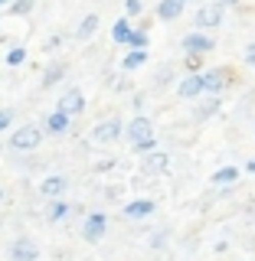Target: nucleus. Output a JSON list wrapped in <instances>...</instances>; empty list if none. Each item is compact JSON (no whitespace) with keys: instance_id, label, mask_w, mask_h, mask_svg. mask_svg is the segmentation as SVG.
Instances as JSON below:
<instances>
[{"instance_id":"f257e3e1","label":"nucleus","mask_w":255,"mask_h":261,"mask_svg":"<svg viewBox=\"0 0 255 261\" xmlns=\"http://www.w3.org/2000/svg\"><path fill=\"white\" fill-rule=\"evenodd\" d=\"M39 141H43V130H39L36 124H23L20 130L10 134V147H13V150H36Z\"/></svg>"},{"instance_id":"f03ea898","label":"nucleus","mask_w":255,"mask_h":261,"mask_svg":"<svg viewBox=\"0 0 255 261\" xmlns=\"http://www.w3.org/2000/svg\"><path fill=\"white\" fill-rule=\"evenodd\" d=\"M180 46H183V53H200V56H206V53H213V46H216V43H213L210 33L193 30V33H187V36H183V43H180Z\"/></svg>"},{"instance_id":"7ed1b4c3","label":"nucleus","mask_w":255,"mask_h":261,"mask_svg":"<svg viewBox=\"0 0 255 261\" xmlns=\"http://www.w3.org/2000/svg\"><path fill=\"white\" fill-rule=\"evenodd\" d=\"M121 121L118 118H108V121H102V124H95L92 127V141L95 144H111V141H118L121 137Z\"/></svg>"},{"instance_id":"20e7f679","label":"nucleus","mask_w":255,"mask_h":261,"mask_svg":"<svg viewBox=\"0 0 255 261\" xmlns=\"http://www.w3.org/2000/svg\"><path fill=\"white\" fill-rule=\"evenodd\" d=\"M196 27L200 30H213V27H223V4H206L196 10Z\"/></svg>"},{"instance_id":"39448f33","label":"nucleus","mask_w":255,"mask_h":261,"mask_svg":"<svg viewBox=\"0 0 255 261\" xmlns=\"http://www.w3.org/2000/svg\"><path fill=\"white\" fill-rule=\"evenodd\" d=\"M105 228H108V219H105L102 212H88V216H85V225H82V235H85L88 242H98L105 235Z\"/></svg>"},{"instance_id":"423d86ee","label":"nucleus","mask_w":255,"mask_h":261,"mask_svg":"<svg viewBox=\"0 0 255 261\" xmlns=\"http://www.w3.org/2000/svg\"><path fill=\"white\" fill-rule=\"evenodd\" d=\"M59 111H65L72 118V114H82L85 111V95L79 92V88H69L62 98H59Z\"/></svg>"},{"instance_id":"0eeeda50","label":"nucleus","mask_w":255,"mask_h":261,"mask_svg":"<svg viewBox=\"0 0 255 261\" xmlns=\"http://www.w3.org/2000/svg\"><path fill=\"white\" fill-rule=\"evenodd\" d=\"M36 258H39L36 242H30V239H16V242H13V248H10V261H36Z\"/></svg>"},{"instance_id":"6e6552de","label":"nucleus","mask_w":255,"mask_h":261,"mask_svg":"<svg viewBox=\"0 0 255 261\" xmlns=\"http://www.w3.org/2000/svg\"><path fill=\"white\" fill-rule=\"evenodd\" d=\"M167 167H170V157L160 153V150H151V153L141 157V170H144V173H164Z\"/></svg>"},{"instance_id":"1a4fd4ad","label":"nucleus","mask_w":255,"mask_h":261,"mask_svg":"<svg viewBox=\"0 0 255 261\" xmlns=\"http://www.w3.org/2000/svg\"><path fill=\"white\" fill-rule=\"evenodd\" d=\"M65 186H69V179H65V176H46L43 183H39V193L49 196V199H59V196L65 193Z\"/></svg>"},{"instance_id":"9d476101","label":"nucleus","mask_w":255,"mask_h":261,"mask_svg":"<svg viewBox=\"0 0 255 261\" xmlns=\"http://www.w3.org/2000/svg\"><path fill=\"white\" fill-rule=\"evenodd\" d=\"M226 82H229L226 69H210V72H203V92H219Z\"/></svg>"},{"instance_id":"9b49d317","label":"nucleus","mask_w":255,"mask_h":261,"mask_svg":"<svg viewBox=\"0 0 255 261\" xmlns=\"http://www.w3.org/2000/svg\"><path fill=\"white\" fill-rule=\"evenodd\" d=\"M177 92H180V98H200V95H203V75H200V72H193L190 79L180 82Z\"/></svg>"},{"instance_id":"f8f14e48","label":"nucleus","mask_w":255,"mask_h":261,"mask_svg":"<svg viewBox=\"0 0 255 261\" xmlns=\"http://www.w3.org/2000/svg\"><path fill=\"white\" fill-rule=\"evenodd\" d=\"M128 137H131V144H134V141H144V137H154L151 121H147V118H134L128 124Z\"/></svg>"},{"instance_id":"ddd939ff","label":"nucleus","mask_w":255,"mask_h":261,"mask_svg":"<svg viewBox=\"0 0 255 261\" xmlns=\"http://www.w3.org/2000/svg\"><path fill=\"white\" fill-rule=\"evenodd\" d=\"M69 121H72L69 114L56 108V111H53V114L46 118V130H49V134H65V130H69Z\"/></svg>"},{"instance_id":"4468645a","label":"nucleus","mask_w":255,"mask_h":261,"mask_svg":"<svg viewBox=\"0 0 255 261\" xmlns=\"http://www.w3.org/2000/svg\"><path fill=\"white\" fill-rule=\"evenodd\" d=\"M154 212V202L151 199H134V202H128L125 206V216L128 219H147Z\"/></svg>"},{"instance_id":"2eb2a0df","label":"nucleus","mask_w":255,"mask_h":261,"mask_svg":"<svg viewBox=\"0 0 255 261\" xmlns=\"http://www.w3.org/2000/svg\"><path fill=\"white\" fill-rule=\"evenodd\" d=\"M180 13H183V0H160V7H157L160 20H177Z\"/></svg>"},{"instance_id":"dca6fc26","label":"nucleus","mask_w":255,"mask_h":261,"mask_svg":"<svg viewBox=\"0 0 255 261\" xmlns=\"http://www.w3.org/2000/svg\"><path fill=\"white\" fill-rule=\"evenodd\" d=\"M144 62H147V49H131V53L125 56V62H121V69H125V72H134V69H141Z\"/></svg>"},{"instance_id":"f3484780","label":"nucleus","mask_w":255,"mask_h":261,"mask_svg":"<svg viewBox=\"0 0 255 261\" xmlns=\"http://www.w3.org/2000/svg\"><path fill=\"white\" fill-rule=\"evenodd\" d=\"M236 179H239V170H236V167H223V170H216V173H213L210 183H216V186H229V183H236Z\"/></svg>"},{"instance_id":"a211bd4d","label":"nucleus","mask_w":255,"mask_h":261,"mask_svg":"<svg viewBox=\"0 0 255 261\" xmlns=\"http://www.w3.org/2000/svg\"><path fill=\"white\" fill-rule=\"evenodd\" d=\"M131 30H134V27H131L128 20H118V23L111 27V39H114V43H121V46H128V39H131Z\"/></svg>"},{"instance_id":"6ab92c4d","label":"nucleus","mask_w":255,"mask_h":261,"mask_svg":"<svg viewBox=\"0 0 255 261\" xmlns=\"http://www.w3.org/2000/svg\"><path fill=\"white\" fill-rule=\"evenodd\" d=\"M95 30H98V16H95V13H88V16H82V23H79L76 36H79V39H88Z\"/></svg>"},{"instance_id":"aec40b11","label":"nucleus","mask_w":255,"mask_h":261,"mask_svg":"<svg viewBox=\"0 0 255 261\" xmlns=\"http://www.w3.org/2000/svg\"><path fill=\"white\" fill-rule=\"evenodd\" d=\"M62 75H65V65H62V62L49 65V69L43 72V88H53V85H56V82H59Z\"/></svg>"},{"instance_id":"412c9836","label":"nucleus","mask_w":255,"mask_h":261,"mask_svg":"<svg viewBox=\"0 0 255 261\" xmlns=\"http://www.w3.org/2000/svg\"><path fill=\"white\" fill-rule=\"evenodd\" d=\"M46 216H49V222H62V219L69 216V206H65L62 199H53V202H49V212H46Z\"/></svg>"},{"instance_id":"4be33fe9","label":"nucleus","mask_w":255,"mask_h":261,"mask_svg":"<svg viewBox=\"0 0 255 261\" xmlns=\"http://www.w3.org/2000/svg\"><path fill=\"white\" fill-rule=\"evenodd\" d=\"M128 46H131V49H147V30H131Z\"/></svg>"},{"instance_id":"5701e85b","label":"nucleus","mask_w":255,"mask_h":261,"mask_svg":"<svg viewBox=\"0 0 255 261\" xmlns=\"http://www.w3.org/2000/svg\"><path fill=\"white\" fill-rule=\"evenodd\" d=\"M23 59H27V49L23 46H13L10 53H7V65H23Z\"/></svg>"},{"instance_id":"b1692460","label":"nucleus","mask_w":255,"mask_h":261,"mask_svg":"<svg viewBox=\"0 0 255 261\" xmlns=\"http://www.w3.org/2000/svg\"><path fill=\"white\" fill-rule=\"evenodd\" d=\"M134 150H137V153H141V157H144V153L157 150V141H154V137H144V141H134Z\"/></svg>"},{"instance_id":"393cba45","label":"nucleus","mask_w":255,"mask_h":261,"mask_svg":"<svg viewBox=\"0 0 255 261\" xmlns=\"http://www.w3.org/2000/svg\"><path fill=\"white\" fill-rule=\"evenodd\" d=\"M30 10H33V0H16V4L10 7V13H13V16H27Z\"/></svg>"},{"instance_id":"a878e982","label":"nucleus","mask_w":255,"mask_h":261,"mask_svg":"<svg viewBox=\"0 0 255 261\" xmlns=\"http://www.w3.org/2000/svg\"><path fill=\"white\" fill-rule=\"evenodd\" d=\"M200 65H203V56L200 53H187V69H190V72H200Z\"/></svg>"},{"instance_id":"bb28decb","label":"nucleus","mask_w":255,"mask_h":261,"mask_svg":"<svg viewBox=\"0 0 255 261\" xmlns=\"http://www.w3.org/2000/svg\"><path fill=\"white\" fill-rule=\"evenodd\" d=\"M125 10H128V16H137V13H144V4L141 0H125Z\"/></svg>"},{"instance_id":"cd10ccee","label":"nucleus","mask_w":255,"mask_h":261,"mask_svg":"<svg viewBox=\"0 0 255 261\" xmlns=\"http://www.w3.org/2000/svg\"><path fill=\"white\" fill-rule=\"evenodd\" d=\"M13 124V111L10 108H0V130H7Z\"/></svg>"},{"instance_id":"c85d7f7f","label":"nucleus","mask_w":255,"mask_h":261,"mask_svg":"<svg viewBox=\"0 0 255 261\" xmlns=\"http://www.w3.org/2000/svg\"><path fill=\"white\" fill-rule=\"evenodd\" d=\"M245 62H249V65H255V43H249V46H245Z\"/></svg>"},{"instance_id":"c756f323","label":"nucleus","mask_w":255,"mask_h":261,"mask_svg":"<svg viewBox=\"0 0 255 261\" xmlns=\"http://www.w3.org/2000/svg\"><path fill=\"white\" fill-rule=\"evenodd\" d=\"M245 170H249V173H255V160H249V163H245Z\"/></svg>"},{"instance_id":"7c9ffc66","label":"nucleus","mask_w":255,"mask_h":261,"mask_svg":"<svg viewBox=\"0 0 255 261\" xmlns=\"http://www.w3.org/2000/svg\"><path fill=\"white\" fill-rule=\"evenodd\" d=\"M4 4H10V0H0V7H4Z\"/></svg>"},{"instance_id":"2f4dec72","label":"nucleus","mask_w":255,"mask_h":261,"mask_svg":"<svg viewBox=\"0 0 255 261\" xmlns=\"http://www.w3.org/2000/svg\"><path fill=\"white\" fill-rule=\"evenodd\" d=\"M0 199H4V193H0Z\"/></svg>"}]
</instances>
